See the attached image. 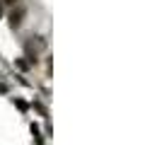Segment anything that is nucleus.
I'll list each match as a JSON object with an SVG mask.
<instances>
[{
    "label": "nucleus",
    "instance_id": "f257e3e1",
    "mask_svg": "<svg viewBox=\"0 0 150 145\" xmlns=\"http://www.w3.org/2000/svg\"><path fill=\"white\" fill-rule=\"evenodd\" d=\"M24 15H27V10H24V7H17V10H12V12H10V27H12V29H17V27L22 24Z\"/></svg>",
    "mask_w": 150,
    "mask_h": 145
},
{
    "label": "nucleus",
    "instance_id": "f03ea898",
    "mask_svg": "<svg viewBox=\"0 0 150 145\" xmlns=\"http://www.w3.org/2000/svg\"><path fill=\"white\" fill-rule=\"evenodd\" d=\"M15 104H17V109H20V111H27V102H22V99H15Z\"/></svg>",
    "mask_w": 150,
    "mask_h": 145
},
{
    "label": "nucleus",
    "instance_id": "7ed1b4c3",
    "mask_svg": "<svg viewBox=\"0 0 150 145\" xmlns=\"http://www.w3.org/2000/svg\"><path fill=\"white\" fill-rule=\"evenodd\" d=\"M17 65H20L22 70H27V68H29V63H27V61H17Z\"/></svg>",
    "mask_w": 150,
    "mask_h": 145
},
{
    "label": "nucleus",
    "instance_id": "20e7f679",
    "mask_svg": "<svg viewBox=\"0 0 150 145\" xmlns=\"http://www.w3.org/2000/svg\"><path fill=\"white\" fill-rule=\"evenodd\" d=\"M0 3H3V5H15L17 0H0Z\"/></svg>",
    "mask_w": 150,
    "mask_h": 145
},
{
    "label": "nucleus",
    "instance_id": "39448f33",
    "mask_svg": "<svg viewBox=\"0 0 150 145\" xmlns=\"http://www.w3.org/2000/svg\"><path fill=\"white\" fill-rule=\"evenodd\" d=\"M0 15H3V3H0Z\"/></svg>",
    "mask_w": 150,
    "mask_h": 145
}]
</instances>
